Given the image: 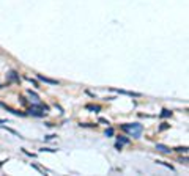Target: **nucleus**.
Instances as JSON below:
<instances>
[{"label": "nucleus", "instance_id": "obj_9", "mask_svg": "<svg viewBox=\"0 0 189 176\" xmlns=\"http://www.w3.org/2000/svg\"><path fill=\"white\" fill-rule=\"evenodd\" d=\"M112 135H114V129L109 127V129L106 131V137H112Z\"/></svg>", "mask_w": 189, "mask_h": 176}, {"label": "nucleus", "instance_id": "obj_5", "mask_svg": "<svg viewBox=\"0 0 189 176\" xmlns=\"http://www.w3.org/2000/svg\"><path fill=\"white\" fill-rule=\"evenodd\" d=\"M87 110H91V112H99L101 110V107H99V105H87Z\"/></svg>", "mask_w": 189, "mask_h": 176}, {"label": "nucleus", "instance_id": "obj_2", "mask_svg": "<svg viewBox=\"0 0 189 176\" xmlns=\"http://www.w3.org/2000/svg\"><path fill=\"white\" fill-rule=\"evenodd\" d=\"M38 80H41V82H44V83H49V85H59V80H52V79H49V77H44V76H41V74H38Z\"/></svg>", "mask_w": 189, "mask_h": 176}, {"label": "nucleus", "instance_id": "obj_8", "mask_svg": "<svg viewBox=\"0 0 189 176\" xmlns=\"http://www.w3.org/2000/svg\"><path fill=\"white\" fill-rule=\"evenodd\" d=\"M170 115H172V112H169V110H162V113H161L162 118H167V116H170Z\"/></svg>", "mask_w": 189, "mask_h": 176}, {"label": "nucleus", "instance_id": "obj_1", "mask_svg": "<svg viewBox=\"0 0 189 176\" xmlns=\"http://www.w3.org/2000/svg\"><path fill=\"white\" fill-rule=\"evenodd\" d=\"M121 129L125 132H129L133 137H136V138H137V137H140L142 131H144V126L139 124V123H131V124H123Z\"/></svg>", "mask_w": 189, "mask_h": 176}, {"label": "nucleus", "instance_id": "obj_4", "mask_svg": "<svg viewBox=\"0 0 189 176\" xmlns=\"http://www.w3.org/2000/svg\"><path fill=\"white\" fill-rule=\"evenodd\" d=\"M115 91L121 93V95H128V96H136V97L140 96V93H133V91H123V90H115Z\"/></svg>", "mask_w": 189, "mask_h": 176}, {"label": "nucleus", "instance_id": "obj_6", "mask_svg": "<svg viewBox=\"0 0 189 176\" xmlns=\"http://www.w3.org/2000/svg\"><path fill=\"white\" fill-rule=\"evenodd\" d=\"M129 142V138H126V137H118V143H128Z\"/></svg>", "mask_w": 189, "mask_h": 176}, {"label": "nucleus", "instance_id": "obj_7", "mask_svg": "<svg viewBox=\"0 0 189 176\" xmlns=\"http://www.w3.org/2000/svg\"><path fill=\"white\" fill-rule=\"evenodd\" d=\"M29 113H30V115H35V116H43L44 115V113H38L36 110H33V109H32V110H29Z\"/></svg>", "mask_w": 189, "mask_h": 176}, {"label": "nucleus", "instance_id": "obj_10", "mask_svg": "<svg viewBox=\"0 0 189 176\" xmlns=\"http://www.w3.org/2000/svg\"><path fill=\"white\" fill-rule=\"evenodd\" d=\"M176 151H180V152H188V148L184 146V148H176Z\"/></svg>", "mask_w": 189, "mask_h": 176}, {"label": "nucleus", "instance_id": "obj_3", "mask_svg": "<svg viewBox=\"0 0 189 176\" xmlns=\"http://www.w3.org/2000/svg\"><path fill=\"white\" fill-rule=\"evenodd\" d=\"M156 150H159V151H162V152H170V151H172L169 146H165V145H161V143L156 145Z\"/></svg>", "mask_w": 189, "mask_h": 176}]
</instances>
